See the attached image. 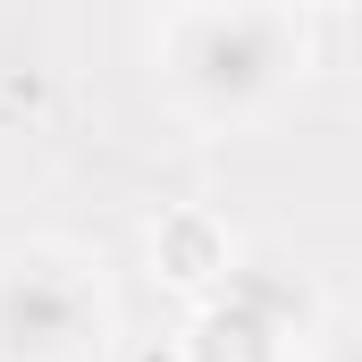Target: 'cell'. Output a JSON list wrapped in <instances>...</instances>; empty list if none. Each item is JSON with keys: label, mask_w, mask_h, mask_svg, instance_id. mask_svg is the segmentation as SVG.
<instances>
[{"label": "cell", "mask_w": 362, "mask_h": 362, "mask_svg": "<svg viewBox=\"0 0 362 362\" xmlns=\"http://www.w3.org/2000/svg\"><path fill=\"white\" fill-rule=\"evenodd\" d=\"M160 68L194 118H253L303 76V25L286 8H185L160 34Z\"/></svg>", "instance_id": "6da1fadb"}, {"label": "cell", "mask_w": 362, "mask_h": 362, "mask_svg": "<svg viewBox=\"0 0 362 362\" xmlns=\"http://www.w3.org/2000/svg\"><path fill=\"white\" fill-rule=\"evenodd\" d=\"M101 346V295L51 253L0 262V362H85Z\"/></svg>", "instance_id": "7a4b0ae2"}, {"label": "cell", "mask_w": 362, "mask_h": 362, "mask_svg": "<svg viewBox=\"0 0 362 362\" xmlns=\"http://www.w3.org/2000/svg\"><path fill=\"white\" fill-rule=\"evenodd\" d=\"M185 354H194V362H278V354H286V320L253 312L245 295H228V286H219V303L194 320Z\"/></svg>", "instance_id": "3957f363"}, {"label": "cell", "mask_w": 362, "mask_h": 362, "mask_svg": "<svg viewBox=\"0 0 362 362\" xmlns=\"http://www.w3.org/2000/svg\"><path fill=\"white\" fill-rule=\"evenodd\" d=\"M329 362H362V337H337V346H329Z\"/></svg>", "instance_id": "277c9868"}]
</instances>
